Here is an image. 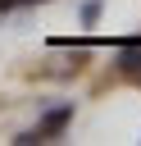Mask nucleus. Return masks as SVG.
<instances>
[{"instance_id": "nucleus-1", "label": "nucleus", "mask_w": 141, "mask_h": 146, "mask_svg": "<svg viewBox=\"0 0 141 146\" xmlns=\"http://www.w3.org/2000/svg\"><path fill=\"white\" fill-rule=\"evenodd\" d=\"M68 119H73V105H59V110H50V114L41 119V128H36V132H41V141H45V137H55V132H59Z\"/></svg>"}, {"instance_id": "nucleus-2", "label": "nucleus", "mask_w": 141, "mask_h": 146, "mask_svg": "<svg viewBox=\"0 0 141 146\" xmlns=\"http://www.w3.org/2000/svg\"><path fill=\"white\" fill-rule=\"evenodd\" d=\"M118 68H123V73H141V41L123 46V55H118Z\"/></svg>"}, {"instance_id": "nucleus-3", "label": "nucleus", "mask_w": 141, "mask_h": 146, "mask_svg": "<svg viewBox=\"0 0 141 146\" xmlns=\"http://www.w3.org/2000/svg\"><path fill=\"white\" fill-rule=\"evenodd\" d=\"M96 18H100V0H86V5H82V23H86V27H91V23H96Z\"/></svg>"}]
</instances>
